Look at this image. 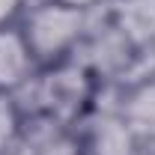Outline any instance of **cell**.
<instances>
[{"mask_svg":"<svg viewBox=\"0 0 155 155\" xmlns=\"http://www.w3.org/2000/svg\"><path fill=\"white\" fill-rule=\"evenodd\" d=\"M98 90L101 84L93 78V72L72 57L57 66L39 69L36 78L18 93H30L33 104L24 110L27 116H45L60 125H78V119L93 107Z\"/></svg>","mask_w":155,"mask_h":155,"instance_id":"obj_1","label":"cell"},{"mask_svg":"<svg viewBox=\"0 0 155 155\" xmlns=\"http://www.w3.org/2000/svg\"><path fill=\"white\" fill-rule=\"evenodd\" d=\"M15 24L39 69H45L75 57L90 24V12L57 0H30Z\"/></svg>","mask_w":155,"mask_h":155,"instance_id":"obj_2","label":"cell"},{"mask_svg":"<svg viewBox=\"0 0 155 155\" xmlns=\"http://www.w3.org/2000/svg\"><path fill=\"white\" fill-rule=\"evenodd\" d=\"M75 131L81 134L90 155H137V152H143L140 143L134 140V134H131V128L125 125V119L114 107V98L104 101L101 90H98L93 107L78 119Z\"/></svg>","mask_w":155,"mask_h":155,"instance_id":"obj_3","label":"cell"},{"mask_svg":"<svg viewBox=\"0 0 155 155\" xmlns=\"http://www.w3.org/2000/svg\"><path fill=\"white\" fill-rule=\"evenodd\" d=\"M107 93L125 125L131 128L134 140L140 143V149L155 152V75L149 72L122 87H107Z\"/></svg>","mask_w":155,"mask_h":155,"instance_id":"obj_4","label":"cell"},{"mask_svg":"<svg viewBox=\"0 0 155 155\" xmlns=\"http://www.w3.org/2000/svg\"><path fill=\"white\" fill-rule=\"evenodd\" d=\"M36 72L39 63L33 60L18 24H3L0 27V90L18 93L36 78Z\"/></svg>","mask_w":155,"mask_h":155,"instance_id":"obj_5","label":"cell"},{"mask_svg":"<svg viewBox=\"0 0 155 155\" xmlns=\"http://www.w3.org/2000/svg\"><path fill=\"white\" fill-rule=\"evenodd\" d=\"M101 9L143 54L152 51V45H155V0H104Z\"/></svg>","mask_w":155,"mask_h":155,"instance_id":"obj_6","label":"cell"},{"mask_svg":"<svg viewBox=\"0 0 155 155\" xmlns=\"http://www.w3.org/2000/svg\"><path fill=\"white\" fill-rule=\"evenodd\" d=\"M24 122H27V116L21 110L18 98L0 90V155H18Z\"/></svg>","mask_w":155,"mask_h":155,"instance_id":"obj_7","label":"cell"},{"mask_svg":"<svg viewBox=\"0 0 155 155\" xmlns=\"http://www.w3.org/2000/svg\"><path fill=\"white\" fill-rule=\"evenodd\" d=\"M57 3H66V6H78V9H87V12H93L98 9L104 0H57Z\"/></svg>","mask_w":155,"mask_h":155,"instance_id":"obj_8","label":"cell"},{"mask_svg":"<svg viewBox=\"0 0 155 155\" xmlns=\"http://www.w3.org/2000/svg\"><path fill=\"white\" fill-rule=\"evenodd\" d=\"M149 63H152V75H155V45H152V51H149Z\"/></svg>","mask_w":155,"mask_h":155,"instance_id":"obj_9","label":"cell"},{"mask_svg":"<svg viewBox=\"0 0 155 155\" xmlns=\"http://www.w3.org/2000/svg\"><path fill=\"white\" fill-rule=\"evenodd\" d=\"M137 155H155V152H146V149H143V152H137Z\"/></svg>","mask_w":155,"mask_h":155,"instance_id":"obj_10","label":"cell"}]
</instances>
